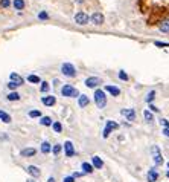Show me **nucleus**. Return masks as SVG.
Here are the masks:
<instances>
[{"instance_id": "1a4fd4ad", "label": "nucleus", "mask_w": 169, "mask_h": 182, "mask_svg": "<svg viewBox=\"0 0 169 182\" xmlns=\"http://www.w3.org/2000/svg\"><path fill=\"white\" fill-rule=\"evenodd\" d=\"M41 103L44 106H47V107H52V106L57 104V98L53 96V95H47V96H43L41 98Z\"/></svg>"}, {"instance_id": "6ab92c4d", "label": "nucleus", "mask_w": 169, "mask_h": 182, "mask_svg": "<svg viewBox=\"0 0 169 182\" xmlns=\"http://www.w3.org/2000/svg\"><path fill=\"white\" fill-rule=\"evenodd\" d=\"M0 121L2 123H5V124H9L12 120H11V116L8 115L6 112H3V110H0Z\"/></svg>"}, {"instance_id": "72a5a7b5", "label": "nucleus", "mask_w": 169, "mask_h": 182, "mask_svg": "<svg viewBox=\"0 0 169 182\" xmlns=\"http://www.w3.org/2000/svg\"><path fill=\"white\" fill-rule=\"evenodd\" d=\"M160 125H163L165 129H169V120H166V118H162V120H160Z\"/></svg>"}, {"instance_id": "c03bdc74", "label": "nucleus", "mask_w": 169, "mask_h": 182, "mask_svg": "<svg viewBox=\"0 0 169 182\" xmlns=\"http://www.w3.org/2000/svg\"><path fill=\"white\" fill-rule=\"evenodd\" d=\"M76 2H78V3H82V0H76Z\"/></svg>"}, {"instance_id": "f704fd0d", "label": "nucleus", "mask_w": 169, "mask_h": 182, "mask_svg": "<svg viewBox=\"0 0 169 182\" xmlns=\"http://www.w3.org/2000/svg\"><path fill=\"white\" fill-rule=\"evenodd\" d=\"M119 78H120L122 81H128V75H127L123 70H119Z\"/></svg>"}, {"instance_id": "79ce46f5", "label": "nucleus", "mask_w": 169, "mask_h": 182, "mask_svg": "<svg viewBox=\"0 0 169 182\" xmlns=\"http://www.w3.org/2000/svg\"><path fill=\"white\" fill-rule=\"evenodd\" d=\"M79 176H82V173H73V178H79Z\"/></svg>"}, {"instance_id": "7c9ffc66", "label": "nucleus", "mask_w": 169, "mask_h": 182, "mask_svg": "<svg viewBox=\"0 0 169 182\" xmlns=\"http://www.w3.org/2000/svg\"><path fill=\"white\" fill-rule=\"evenodd\" d=\"M154 98H155V92H154V90H151V92L148 94V96H146V103H153L154 101Z\"/></svg>"}, {"instance_id": "0eeeda50", "label": "nucleus", "mask_w": 169, "mask_h": 182, "mask_svg": "<svg viewBox=\"0 0 169 182\" xmlns=\"http://www.w3.org/2000/svg\"><path fill=\"white\" fill-rule=\"evenodd\" d=\"M117 127H119V125H117L116 123H113V121H107V125H105V129H104V138H108L110 133H111L113 130H116Z\"/></svg>"}, {"instance_id": "20e7f679", "label": "nucleus", "mask_w": 169, "mask_h": 182, "mask_svg": "<svg viewBox=\"0 0 169 182\" xmlns=\"http://www.w3.org/2000/svg\"><path fill=\"white\" fill-rule=\"evenodd\" d=\"M151 153H153V159H154L155 165H162L163 164V156H162V153H160L158 145H153V147H151Z\"/></svg>"}, {"instance_id": "ddd939ff", "label": "nucleus", "mask_w": 169, "mask_h": 182, "mask_svg": "<svg viewBox=\"0 0 169 182\" xmlns=\"http://www.w3.org/2000/svg\"><path fill=\"white\" fill-rule=\"evenodd\" d=\"M9 80L12 81V83H15L17 86H21V84H23V81H24V80H23L19 74H15V72H12V74L9 75Z\"/></svg>"}, {"instance_id": "2eb2a0df", "label": "nucleus", "mask_w": 169, "mask_h": 182, "mask_svg": "<svg viewBox=\"0 0 169 182\" xmlns=\"http://www.w3.org/2000/svg\"><path fill=\"white\" fill-rule=\"evenodd\" d=\"M92 165H93V168H97V170H101L102 167H104V162H102V159L99 158V156H93L92 158Z\"/></svg>"}, {"instance_id": "f3484780", "label": "nucleus", "mask_w": 169, "mask_h": 182, "mask_svg": "<svg viewBox=\"0 0 169 182\" xmlns=\"http://www.w3.org/2000/svg\"><path fill=\"white\" fill-rule=\"evenodd\" d=\"M105 90H107V92H110L113 96H119L120 95V90L116 86H105Z\"/></svg>"}, {"instance_id": "393cba45", "label": "nucleus", "mask_w": 169, "mask_h": 182, "mask_svg": "<svg viewBox=\"0 0 169 182\" xmlns=\"http://www.w3.org/2000/svg\"><path fill=\"white\" fill-rule=\"evenodd\" d=\"M61 150H63V145H61V144H55V145H53V149H52V152H53L55 156H58V154L61 153Z\"/></svg>"}, {"instance_id": "c85d7f7f", "label": "nucleus", "mask_w": 169, "mask_h": 182, "mask_svg": "<svg viewBox=\"0 0 169 182\" xmlns=\"http://www.w3.org/2000/svg\"><path fill=\"white\" fill-rule=\"evenodd\" d=\"M143 116H145V120H146V123H151L154 120V116H153V113H151L149 110H145L143 112Z\"/></svg>"}, {"instance_id": "4be33fe9", "label": "nucleus", "mask_w": 169, "mask_h": 182, "mask_svg": "<svg viewBox=\"0 0 169 182\" xmlns=\"http://www.w3.org/2000/svg\"><path fill=\"white\" fill-rule=\"evenodd\" d=\"M82 170H84V173H88V175H90V173H93V165L92 164H88V162H82Z\"/></svg>"}, {"instance_id": "ea45409f", "label": "nucleus", "mask_w": 169, "mask_h": 182, "mask_svg": "<svg viewBox=\"0 0 169 182\" xmlns=\"http://www.w3.org/2000/svg\"><path fill=\"white\" fill-rule=\"evenodd\" d=\"M149 109H151V110H153V112H158V109H157L154 104H149Z\"/></svg>"}, {"instance_id": "aec40b11", "label": "nucleus", "mask_w": 169, "mask_h": 182, "mask_svg": "<svg viewBox=\"0 0 169 182\" xmlns=\"http://www.w3.org/2000/svg\"><path fill=\"white\" fill-rule=\"evenodd\" d=\"M50 152H52V145H50L47 141H44V142L41 144V153L47 154V153H50Z\"/></svg>"}, {"instance_id": "a211bd4d", "label": "nucleus", "mask_w": 169, "mask_h": 182, "mask_svg": "<svg viewBox=\"0 0 169 182\" xmlns=\"http://www.w3.org/2000/svg\"><path fill=\"white\" fill-rule=\"evenodd\" d=\"M157 179H158V173L154 168H151L149 173H148V182H155Z\"/></svg>"}, {"instance_id": "423d86ee", "label": "nucleus", "mask_w": 169, "mask_h": 182, "mask_svg": "<svg viewBox=\"0 0 169 182\" xmlns=\"http://www.w3.org/2000/svg\"><path fill=\"white\" fill-rule=\"evenodd\" d=\"M88 15L85 14V12H82V11H79V12H76V15H75V22L78 23V25H87L88 23Z\"/></svg>"}, {"instance_id": "cd10ccee", "label": "nucleus", "mask_w": 169, "mask_h": 182, "mask_svg": "<svg viewBox=\"0 0 169 182\" xmlns=\"http://www.w3.org/2000/svg\"><path fill=\"white\" fill-rule=\"evenodd\" d=\"M52 127H53V130H55L57 133H59L61 130H63V125H61V123H58V121L52 123Z\"/></svg>"}, {"instance_id": "f257e3e1", "label": "nucleus", "mask_w": 169, "mask_h": 182, "mask_svg": "<svg viewBox=\"0 0 169 182\" xmlns=\"http://www.w3.org/2000/svg\"><path fill=\"white\" fill-rule=\"evenodd\" d=\"M95 103H96L97 109H104L107 106V96H105L104 90H101V89L95 90Z\"/></svg>"}, {"instance_id": "a878e982", "label": "nucleus", "mask_w": 169, "mask_h": 182, "mask_svg": "<svg viewBox=\"0 0 169 182\" xmlns=\"http://www.w3.org/2000/svg\"><path fill=\"white\" fill-rule=\"evenodd\" d=\"M160 31L162 32H169V20H165L162 25H160Z\"/></svg>"}, {"instance_id": "f03ea898", "label": "nucleus", "mask_w": 169, "mask_h": 182, "mask_svg": "<svg viewBox=\"0 0 169 182\" xmlns=\"http://www.w3.org/2000/svg\"><path fill=\"white\" fill-rule=\"evenodd\" d=\"M61 74L64 77H69V78H75L76 77V69L72 63H64L63 66H61Z\"/></svg>"}, {"instance_id": "f8f14e48", "label": "nucleus", "mask_w": 169, "mask_h": 182, "mask_svg": "<svg viewBox=\"0 0 169 182\" xmlns=\"http://www.w3.org/2000/svg\"><path fill=\"white\" fill-rule=\"evenodd\" d=\"M35 153H37V150L32 149V147H28V149H23L20 152V154L23 158H31V156H35Z\"/></svg>"}, {"instance_id": "4468645a", "label": "nucleus", "mask_w": 169, "mask_h": 182, "mask_svg": "<svg viewBox=\"0 0 169 182\" xmlns=\"http://www.w3.org/2000/svg\"><path fill=\"white\" fill-rule=\"evenodd\" d=\"M78 104H79V107H87L90 104V99H88L87 95H79L78 96Z\"/></svg>"}, {"instance_id": "c9c22d12", "label": "nucleus", "mask_w": 169, "mask_h": 182, "mask_svg": "<svg viewBox=\"0 0 169 182\" xmlns=\"http://www.w3.org/2000/svg\"><path fill=\"white\" fill-rule=\"evenodd\" d=\"M0 5H2L3 8H8L11 5V2H9V0H0Z\"/></svg>"}, {"instance_id": "39448f33", "label": "nucleus", "mask_w": 169, "mask_h": 182, "mask_svg": "<svg viewBox=\"0 0 169 182\" xmlns=\"http://www.w3.org/2000/svg\"><path fill=\"white\" fill-rule=\"evenodd\" d=\"M87 87H97L99 84H102V80L101 78H97V77H88L87 80H85V83H84Z\"/></svg>"}, {"instance_id": "a19ab883", "label": "nucleus", "mask_w": 169, "mask_h": 182, "mask_svg": "<svg viewBox=\"0 0 169 182\" xmlns=\"http://www.w3.org/2000/svg\"><path fill=\"white\" fill-rule=\"evenodd\" d=\"M163 135L169 138V129H163Z\"/></svg>"}, {"instance_id": "412c9836", "label": "nucleus", "mask_w": 169, "mask_h": 182, "mask_svg": "<svg viewBox=\"0 0 169 182\" xmlns=\"http://www.w3.org/2000/svg\"><path fill=\"white\" fill-rule=\"evenodd\" d=\"M52 118L50 116H41L40 118V124L41 125H46V127H49V125H52Z\"/></svg>"}, {"instance_id": "dca6fc26", "label": "nucleus", "mask_w": 169, "mask_h": 182, "mask_svg": "<svg viewBox=\"0 0 169 182\" xmlns=\"http://www.w3.org/2000/svg\"><path fill=\"white\" fill-rule=\"evenodd\" d=\"M28 173H29L31 176H34V178H38V176L41 175L40 168H38V167H35V165H29V167H28Z\"/></svg>"}, {"instance_id": "6e6552de", "label": "nucleus", "mask_w": 169, "mask_h": 182, "mask_svg": "<svg viewBox=\"0 0 169 182\" xmlns=\"http://www.w3.org/2000/svg\"><path fill=\"white\" fill-rule=\"evenodd\" d=\"M120 113L125 116L128 121H131V123L136 121V112H134V109H122Z\"/></svg>"}, {"instance_id": "5701e85b", "label": "nucleus", "mask_w": 169, "mask_h": 182, "mask_svg": "<svg viewBox=\"0 0 169 182\" xmlns=\"http://www.w3.org/2000/svg\"><path fill=\"white\" fill-rule=\"evenodd\" d=\"M12 5H14V8H15L17 11H21L23 8H24V0H14Z\"/></svg>"}, {"instance_id": "e433bc0d", "label": "nucleus", "mask_w": 169, "mask_h": 182, "mask_svg": "<svg viewBox=\"0 0 169 182\" xmlns=\"http://www.w3.org/2000/svg\"><path fill=\"white\" fill-rule=\"evenodd\" d=\"M8 87H9L11 90H15L17 87H19V86H17L15 83H12V81H9V83H8Z\"/></svg>"}, {"instance_id": "49530a36", "label": "nucleus", "mask_w": 169, "mask_h": 182, "mask_svg": "<svg viewBox=\"0 0 169 182\" xmlns=\"http://www.w3.org/2000/svg\"><path fill=\"white\" fill-rule=\"evenodd\" d=\"M28 182H34V181H32V179H29V181H28Z\"/></svg>"}, {"instance_id": "c756f323", "label": "nucleus", "mask_w": 169, "mask_h": 182, "mask_svg": "<svg viewBox=\"0 0 169 182\" xmlns=\"http://www.w3.org/2000/svg\"><path fill=\"white\" fill-rule=\"evenodd\" d=\"M49 89H50L49 83H47V81H43V83H41V87H40V90H41L43 94H46V92H47Z\"/></svg>"}, {"instance_id": "b1692460", "label": "nucleus", "mask_w": 169, "mask_h": 182, "mask_svg": "<svg viewBox=\"0 0 169 182\" xmlns=\"http://www.w3.org/2000/svg\"><path fill=\"white\" fill-rule=\"evenodd\" d=\"M6 99H8V101H19V99H20V94H17V92H11L9 95L6 96Z\"/></svg>"}, {"instance_id": "473e14b6", "label": "nucleus", "mask_w": 169, "mask_h": 182, "mask_svg": "<svg viewBox=\"0 0 169 182\" xmlns=\"http://www.w3.org/2000/svg\"><path fill=\"white\" fill-rule=\"evenodd\" d=\"M38 19H40V20H47V19H49V14H47L46 11H41V12L38 14Z\"/></svg>"}, {"instance_id": "a18cd8bd", "label": "nucleus", "mask_w": 169, "mask_h": 182, "mask_svg": "<svg viewBox=\"0 0 169 182\" xmlns=\"http://www.w3.org/2000/svg\"><path fill=\"white\" fill-rule=\"evenodd\" d=\"M166 176H168V178H169V171H168V173H166Z\"/></svg>"}, {"instance_id": "7ed1b4c3", "label": "nucleus", "mask_w": 169, "mask_h": 182, "mask_svg": "<svg viewBox=\"0 0 169 182\" xmlns=\"http://www.w3.org/2000/svg\"><path fill=\"white\" fill-rule=\"evenodd\" d=\"M61 94H63V96H67V98H76L79 95L78 89H75L70 84H64L63 87H61Z\"/></svg>"}, {"instance_id": "37998d69", "label": "nucleus", "mask_w": 169, "mask_h": 182, "mask_svg": "<svg viewBox=\"0 0 169 182\" xmlns=\"http://www.w3.org/2000/svg\"><path fill=\"white\" fill-rule=\"evenodd\" d=\"M47 182H55V179H53V178H49V179H47Z\"/></svg>"}, {"instance_id": "2f4dec72", "label": "nucleus", "mask_w": 169, "mask_h": 182, "mask_svg": "<svg viewBox=\"0 0 169 182\" xmlns=\"http://www.w3.org/2000/svg\"><path fill=\"white\" fill-rule=\"evenodd\" d=\"M29 116L31 118H41V112L40 110H31L29 112Z\"/></svg>"}, {"instance_id": "4c0bfd02", "label": "nucleus", "mask_w": 169, "mask_h": 182, "mask_svg": "<svg viewBox=\"0 0 169 182\" xmlns=\"http://www.w3.org/2000/svg\"><path fill=\"white\" fill-rule=\"evenodd\" d=\"M63 182H75V178L73 176H66Z\"/></svg>"}, {"instance_id": "bb28decb", "label": "nucleus", "mask_w": 169, "mask_h": 182, "mask_svg": "<svg viewBox=\"0 0 169 182\" xmlns=\"http://www.w3.org/2000/svg\"><path fill=\"white\" fill-rule=\"evenodd\" d=\"M28 81H29V83H34V84H38L40 83V77H37V75H29L28 77Z\"/></svg>"}, {"instance_id": "9b49d317", "label": "nucleus", "mask_w": 169, "mask_h": 182, "mask_svg": "<svg viewBox=\"0 0 169 182\" xmlns=\"http://www.w3.org/2000/svg\"><path fill=\"white\" fill-rule=\"evenodd\" d=\"M104 15L101 14V12H95L93 15H92V22L95 23V25H97V26H99V25H102L104 23Z\"/></svg>"}, {"instance_id": "9d476101", "label": "nucleus", "mask_w": 169, "mask_h": 182, "mask_svg": "<svg viewBox=\"0 0 169 182\" xmlns=\"http://www.w3.org/2000/svg\"><path fill=\"white\" fill-rule=\"evenodd\" d=\"M64 153H66L67 158H72L73 154H75V147H73V144L70 142V141L64 142Z\"/></svg>"}, {"instance_id": "58836bf2", "label": "nucleus", "mask_w": 169, "mask_h": 182, "mask_svg": "<svg viewBox=\"0 0 169 182\" xmlns=\"http://www.w3.org/2000/svg\"><path fill=\"white\" fill-rule=\"evenodd\" d=\"M155 46L162 48V46H169V43H160V41H155Z\"/></svg>"}]
</instances>
